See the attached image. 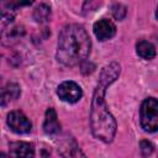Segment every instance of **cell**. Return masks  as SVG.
Returning a JSON list of instances; mask_svg holds the SVG:
<instances>
[{
    "label": "cell",
    "mask_w": 158,
    "mask_h": 158,
    "mask_svg": "<svg viewBox=\"0 0 158 158\" xmlns=\"http://www.w3.org/2000/svg\"><path fill=\"white\" fill-rule=\"evenodd\" d=\"M111 10H112V15H114V17L116 19V20H122L125 16H126V7L122 5V4H114L112 5V7H111Z\"/></svg>",
    "instance_id": "2e32d148"
},
{
    "label": "cell",
    "mask_w": 158,
    "mask_h": 158,
    "mask_svg": "<svg viewBox=\"0 0 158 158\" xmlns=\"http://www.w3.org/2000/svg\"><path fill=\"white\" fill-rule=\"evenodd\" d=\"M0 158H9V156H7V154H5L4 152H0Z\"/></svg>",
    "instance_id": "e0dca14e"
},
{
    "label": "cell",
    "mask_w": 158,
    "mask_h": 158,
    "mask_svg": "<svg viewBox=\"0 0 158 158\" xmlns=\"http://www.w3.org/2000/svg\"><path fill=\"white\" fill-rule=\"evenodd\" d=\"M7 126L11 128V131L16 133H27L31 131V121L26 117V115L21 111H11L7 115Z\"/></svg>",
    "instance_id": "5b68a950"
},
{
    "label": "cell",
    "mask_w": 158,
    "mask_h": 158,
    "mask_svg": "<svg viewBox=\"0 0 158 158\" xmlns=\"http://www.w3.org/2000/svg\"><path fill=\"white\" fill-rule=\"evenodd\" d=\"M31 1L26 2H15V1H1L0 2V19L4 22H12L15 16H16V10L19 6H25V5H31Z\"/></svg>",
    "instance_id": "9c48e42d"
},
{
    "label": "cell",
    "mask_w": 158,
    "mask_h": 158,
    "mask_svg": "<svg viewBox=\"0 0 158 158\" xmlns=\"http://www.w3.org/2000/svg\"><path fill=\"white\" fill-rule=\"evenodd\" d=\"M57 94L59 96L60 100L69 102V104H74L77 101L80 100V98L83 96V91L81 88L74 83V81H63L58 89H57Z\"/></svg>",
    "instance_id": "277c9868"
},
{
    "label": "cell",
    "mask_w": 158,
    "mask_h": 158,
    "mask_svg": "<svg viewBox=\"0 0 158 158\" xmlns=\"http://www.w3.org/2000/svg\"><path fill=\"white\" fill-rule=\"evenodd\" d=\"M60 154L63 158H86L84 153L80 151L79 146L73 138H67L62 144H60Z\"/></svg>",
    "instance_id": "30bf717a"
},
{
    "label": "cell",
    "mask_w": 158,
    "mask_h": 158,
    "mask_svg": "<svg viewBox=\"0 0 158 158\" xmlns=\"http://www.w3.org/2000/svg\"><path fill=\"white\" fill-rule=\"evenodd\" d=\"M94 33L99 41H106L115 36L116 33V26L111 20L101 19L94 23Z\"/></svg>",
    "instance_id": "8992f818"
},
{
    "label": "cell",
    "mask_w": 158,
    "mask_h": 158,
    "mask_svg": "<svg viewBox=\"0 0 158 158\" xmlns=\"http://www.w3.org/2000/svg\"><path fill=\"white\" fill-rule=\"evenodd\" d=\"M43 130H44V132L47 135H56L60 130V125L58 122L57 114H56L54 109H52V107L47 109V111H46L44 122H43Z\"/></svg>",
    "instance_id": "7c38bea8"
},
{
    "label": "cell",
    "mask_w": 158,
    "mask_h": 158,
    "mask_svg": "<svg viewBox=\"0 0 158 158\" xmlns=\"http://www.w3.org/2000/svg\"><path fill=\"white\" fill-rule=\"evenodd\" d=\"M141 126L147 132L158 128V102L154 98L146 99L141 105Z\"/></svg>",
    "instance_id": "3957f363"
},
{
    "label": "cell",
    "mask_w": 158,
    "mask_h": 158,
    "mask_svg": "<svg viewBox=\"0 0 158 158\" xmlns=\"http://www.w3.org/2000/svg\"><path fill=\"white\" fill-rule=\"evenodd\" d=\"M153 149H154V147H153V144H152L149 141L143 139V141L139 142V151H141V154H142L144 158L149 157V156L153 153Z\"/></svg>",
    "instance_id": "9a60e30c"
},
{
    "label": "cell",
    "mask_w": 158,
    "mask_h": 158,
    "mask_svg": "<svg viewBox=\"0 0 158 158\" xmlns=\"http://www.w3.org/2000/svg\"><path fill=\"white\" fill-rule=\"evenodd\" d=\"M20 95V86L16 83H9L0 88V106H6L10 101L17 99Z\"/></svg>",
    "instance_id": "8fae6325"
},
{
    "label": "cell",
    "mask_w": 158,
    "mask_h": 158,
    "mask_svg": "<svg viewBox=\"0 0 158 158\" xmlns=\"http://www.w3.org/2000/svg\"><path fill=\"white\" fill-rule=\"evenodd\" d=\"M136 51L143 59H152L156 57V47L148 41H139L136 44Z\"/></svg>",
    "instance_id": "4fadbf2b"
},
{
    "label": "cell",
    "mask_w": 158,
    "mask_h": 158,
    "mask_svg": "<svg viewBox=\"0 0 158 158\" xmlns=\"http://www.w3.org/2000/svg\"><path fill=\"white\" fill-rule=\"evenodd\" d=\"M120 75V64L111 62L106 64L99 75L98 84L95 86L91 110H90V127L95 138L102 142H111L116 133V121L111 115L109 106L105 100L106 89L118 78Z\"/></svg>",
    "instance_id": "6da1fadb"
},
{
    "label": "cell",
    "mask_w": 158,
    "mask_h": 158,
    "mask_svg": "<svg viewBox=\"0 0 158 158\" xmlns=\"http://www.w3.org/2000/svg\"><path fill=\"white\" fill-rule=\"evenodd\" d=\"M23 35H25V30H23L22 26H20V25H11V26L6 27L5 30H2V32L0 35V40H1L2 44L12 46V44L17 43Z\"/></svg>",
    "instance_id": "ba28073f"
},
{
    "label": "cell",
    "mask_w": 158,
    "mask_h": 158,
    "mask_svg": "<svg viewBox=\"0 0 158 158\" xmlns=\"http://www.w3.org/2000/svg\"><path fill=\"white\" fill-rule=\"evenodd\" d=\"M10 158H33L35 148L27 142H11L9 144Z\"/></svg>",
    "instance_id": "52a82bcc"
},
{
    "label": "cell",
    "mask_w": 158,
    "mask_h": 158,
    "mask_svg": "<svg viewBox=\"0 0 158 158\" xmlns=\"http://www.w3.org/2000/svg\"><path fill=\"white\" fill-rule=\"evenodd\" d=\"M33 19L36 22H47L51 19V7L47 4H40L33 11Z\"/></svg>",
    "instance_id": "5bb4252c"
},
{
    "label": "cell",
    "mask_w": 158,
    "mask_h": 158,
    "mask_svg": "<svg viewBox=\"0 0 158 158\" xmlns=\"http://www.w3.org/2000/svg\"><path fill=\"white\" fill-rule=\"evenodd\" d=\"M91 41L81 25H67L59 33L57 59L67 65L74 67L86 60L90 54Z\"/></svg>",
    "instance_id": "7a4b0ae2"
}]
</instances>
